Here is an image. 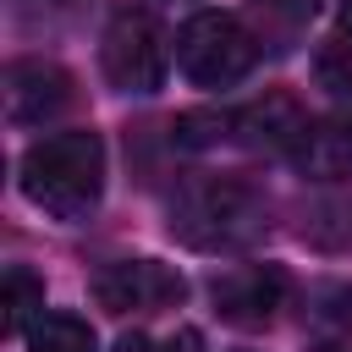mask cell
<instances>
[{"instance_id":"1","label":"cell","mask_w":352,"mask_h":352,"mask_svg":"<svg viewBox=\"0 0 352 352\" xmlns=\"http://www.w3.org/2000/svg\"><path fill=\"white\" fill-rule=\"evenodd\" d=\"M270 192L253 176H187L170 192V236L198 248V253H242L270 231Z\"/></svg>"},{"instance_id":"10","label":"cell","mask_w":352,"mask_h":352,"mask_svg":"<svg viewBox=\"0 0 352 352\" xmlns=\"http://www.w3.org/2000/svg\"><path fill=\"white\" fill-rule=\"evenodd\" d=\"M297 236L319 253H352V182H330L324 192L302 198Z\"/></svg>"},{"instance_id":"5","label":"cell","mask_w":352,"mask_h":352,"mask_svg":"<svg viewBox=\"0 0 352 352\" xmlns=\"http://www.w3.org/2000/svg\"><path fill=\"white\" fill-rule=\"evenodd\" d=\"M94 297H99V308H110L121 319L126 314H165L187 297V280L160 258H116L110 270L94 275Z\"/></svg>"},{"instance_id":"9","label":"cell","mask_w":352,"mask_h":352,"mask_svg":"<svg viewBox=\"0 0 352 352\" xmlns=\"http://www.w3.org/2000/svg\"><path fill=\"white\" fill-rule=\"evenodd\" d=\"M292 165H297L308 182H319V187H330V182H352V121H346V116L308 121L302 143L292 148Z\"/></svg>"},{"instance_id":"2","label":"cell","mask_w":352,"mask_h":352,"mask_svg":"<svg viewBox=\"0 0 352 352\" xmlns=\"http://www.w3.org/2000/svg\"><path fill=\"white\" fill-rule=\"evenodd\" d=\"M22 192L60 214V220H82L99 192H104V143L99 132H55V138H38L28 154H22Z\"/></svg>"},{"instance_id":"14","label":"cell","mask_w":352,"mask_h":352,"mask_svg":"<svg viewBox=\"0 0 352 352\" xmlns=\"http://www.w3.org/2000/svg\"><path fill=\"white\" fill-rule=\"evenodd\" d=\"M6 314H0V330H28L33 319H38V308H44V286L28 275V270H6V302H0Z\"/></svg>"},{"instance_id":"13","label":"cell","mask_w":352,"mask_h":352,"mask_svg":"<svg viewBox=\"0 0 352 352\" xmlns=\"http://www.w3.org/2000/svg\"><path fill=\"white\" fill-rule=\"evenodd\" d=\"M314 77H319V88H324L330 99H346V104H352V33H336V38L319 44Z\"/></svg>"},{"instance_id":"6","label":"cell","mask_w":352,"mask_h":352,"mask_svg":"<svg viewBox=\"0 0 352 352\" xmlns=\"http://www.w3.org/2000/svg\"><path fill=\"white\" fill-rule=\"evenodd\" d=\"M214 297V314L236 330H264L275 319V308L286 302V275L275 264H236L226 275H214L209 286Z\"/></svg>"},{"instance_id":"18","label":"cell","mask_w":352,"mask_h":352,"mask_svg":"<svg viewBox=\"0 0 352 352\" xmlns=\"http://www.w3.org/2000/svg\"><path fill=\"white\" fill-rule=\"evenodd\" d=\"M341 33H352V0L341 6Z\"/></svg>"},{"instance_id":"11","label":"cell","mask_w":352,"mask_h":352,"mask_svg":"<svg viewBox=\"0 0 352 352\" xmlns=\"http://www.w3.org/2000/svg\"><path fill=\"white\" fill-rule=\"evenodd\" d=\"M314 11L319 0H248V28L258 33L264 50H292L314 22Z\"/></svg>"},{"instance_id":"4","label":"cell","mask_w":352,"mask_h":352,"mask_svg":"<svg viewBox=\"0 0 352 352\" xmlns=\"http://www.w3.org/2000/svg\"><path fill=\"white\" fill-rule=\"evenodd\" d=\"M99 66H104L110 88H121V94H154L165 82V66H170V38H165L160 16L148 6H121L110 16V28H104Z\"/></svg>"},{"instance_id":"7","label":"cell","mask_w":352,"mask_h":352,"mask_svg":"<svg viewBox=\"0 0 352 352\" xmlns=\"http://www.w3.org/2000/svg\"><path fill=\"white\" fill-rule=\"evenodd\" d=\"M72 104H77L72 72H60L55 60H11L6 66V116L16 126H38Z\"/></svg>"},{"instance_id":"3","label":"cell","mask_w":352,"mask_h":352,"mask_svg":"<svg viewBox=\"0 0 352 352\" xmlns=\"http://www.w3.org/2000/svg\"><path fill=\"white\" fill-rule=\"evenodd\" d=\"M258 33L236 11H198L176 33V66L198 88H231L258 66Z\"/></svg>"},{"instance_id":"16","label":"cell","mask_w":352,"mask_h":352,"mask_svg":"<svg viewBox=\"0 0 352 352\" xmlns=\"http://www.w3.org/2000/svg\"><path fill=\"white\" fill-rule=\"evenodd\" d=\"M314 319H324V324H341V330H352V280H336V286H319L314 297Z\"/></svg>"},{"instance_id":"19","label":"cell","mask_w":352,"mask_h":352,"mask_svg":"<svg viewBox=\"0 0 352 352\" xmlns=\"http://www.w3.org/2000/svg\"><path fill=\"white\" fill-rule=\"evenodd\" d=\"M314 352H341V346H314Z\"/></svg>"},{"instance_id":"15","label":"cell","mask_w":352,"mask_h":352,"mask_svg":"<svg viewBox=\"0 0 352 352\" xmlns=\"http://www.w3.org/2000/svg\"><path fill=\"white\" fill-rule=\"evenodd\" d=\"M22 28H72L94 11V0H11Z\"/></svg>"},{"instance_id":"17","label":"cell","mask_w":352,"mask_h":352,"mask_svg":"<svg viewBox=\"0 0 352 352\" xmlns=\"http://www.w3.org/2000/svg\"><path fill=\"white\" fill-rule=\"evenodd\" d=\"M116 352H198V336H176V341H148V336H126Z\"/></svg>"},{"instance_id":"12","label":"cell","mask_w":352,"mask_h":352,"mask_svg":"<svg viewBox=\"0 0 352 352\" xmlns=\"http://www.w3.org/2000/svg\"><path fill=\"white\" fill-rule=\"evenodd\" d=\"M28 352H94V330L77 314H38L28 324Z\"/></svg>"},{"instance_id":"8","label":"cell","mask_w":352,"mask_h":352,"mask_svg":"<svg viewBox=\"0 0 352 352\" xmlns=\"http://www.w3.org/2000/svg\"><path fill=\"white\" fill-rule=\"evenodd\" d=\"M302 132H308V110L280 88L253 99V104H242V110H231V138L242 148H253V154H286L292 160Z\"/></svg>"}]
</instances>
